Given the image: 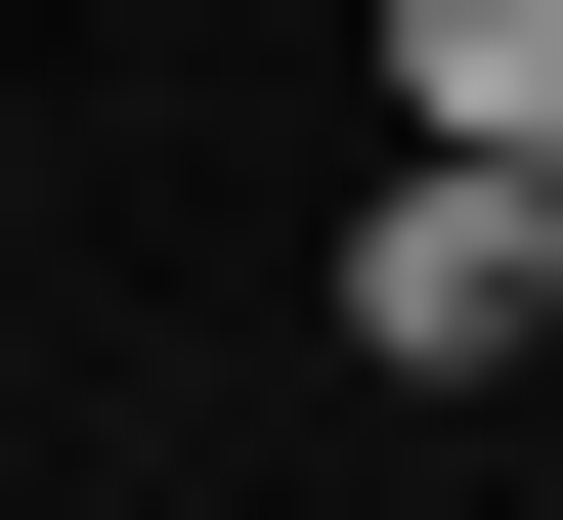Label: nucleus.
Segmentation results:
<instances>
[{
  "label": "nucleus",
  "instance_id": "f257e3e1",
  "mask_svg": "<svg viewBox=\"0 0 563 520\" xmlns=\"http://www.w3.org/2000/svg\"><path fill=\"white\" fill-rule=\"evenodd\" d=\"M347 347H390V390H520V347H563V174L390 131V218H347Z\"/></svg>",
  "mask_w": 563,
  "mask_h": 520
},
{
  "label": "nucleus",
  "instance_id": "f03ea898",
  "mask_svg": "<svg viewBox=\"0 0 563 520\" xmlns=\"http://www.w3.org/2000/svg\"><path fill=\"white\" fill-rule=\"evenodd\" d=\"M390 131H477V174H563V0H390Z\"/></svg>",
  "mask_w": 563,
  "mask_h": 520
}]
</instances>
